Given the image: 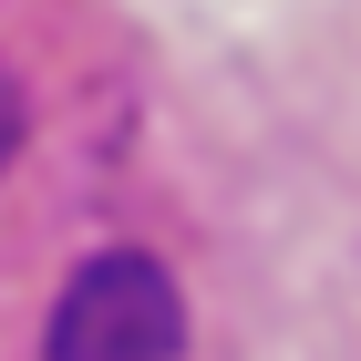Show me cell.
I'll list each match as a JSON object with an SVG mask.
<instances>
[{"mask_svg": "<svg viewBox=\"0 0 361 361\" xmlns=\"http://www.w3.org/2000/svg\"><path fill=\"white\" fill-rule=\"evenodd\" d=\"M52 361H176L186 351V300H176L166 258L145 248H104L62 279L52 300Z\"/></svg>", "mask_w": 361, "mask_h": 361, "instance_id": "obj_1", "label": "cell"}, {"mask_svg": "<svg viewBox=\"0 0 361 361\" xmlns=\"http://www.w3.org/2000/svg\"><path fill=\"white\" fill-rule=\"evenodd\" d=\"M11 145H21V83L0 73V155H11Z\"/></svg>", "mask_w": 361, "mask_h": 361, "instance_id": "obj_2", "label": "cell"}]
</instances>
